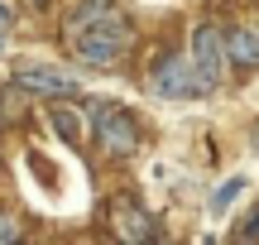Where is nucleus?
<instances>
[{
	"instance_id": "2eb2a0df",
	"label": "nucleus",
	"mask_w": 259,
	"mask_h": 245,
	"mask_svg": "<svg viewBox=\"0 0 259 245\" xmlns=\"http://www.w3.org/2000/svg\"><path fill=\"white\" fill-rule=\"evenodd\" d=\"M0 48H5V38H0Z\"/></svg>"
},
{
	"instance_id": "9b49d317",
	"label": "nucleus",
	"mask_w": 259,
	"mask_h": 245,
	"mask_svg": "<svg viewBox=\"0 0 259 245\" xmlns=\"http://www.w3.org/2000/svg\"><path fill=\"white\" fill-rule=\"evenodd\" d=\"M0 245H24V221L15 212H0Z\"/></svg>"
},
{
	"instance_id": "f8f14e48",
	"label": "nucleus",
	"mask_w": 259,
	"mask_h": 245,
	"mask_svg": "<svg viewBox=\"0 0 259 245\" xmlns=\"http://www.w3.org/2000/svg\"><path fill=\"white\" fill-rule=\"evenodd\" d=\"M250 240H259V212H254V221H250Z\"/></svg>"
},
{
	"instance_id": "4468645a",
	"label": "nucleus",
	"mask_w": 259,
	"mask_h": 245,
	"mask_svg": "<svg viewBox=\"0 0 259 245\" xmlns=\"http://www.w3.org/2000/svg\"><path fill=\"white\" fill-rule=\"evenodd\" d=\"M0 120H5V106H0Z\"/></svg>"
},
{
	"instance_id": "39448f33",
	"label": "nucleus",
	"mask_w": 259,
	"mask_h": 245,
	"mask_svg": "<svg viewBox=\"0 0 259 245\" xmlns=\"http://www.w3.org/2000/svg\"><path fill=\"white\" fill-rule=\"evenodd\" d=\"M15 82L24 87V92H38V96H72L77 92V77L58 72V67H19Z\"/></svg>"
},
{
	"instance_id": "f03ea898",
	"label": "nucleus",
	"mask_w": 259,
	"mask_h": 245,
	"mask_svg": "<svg viewBox=\"0 0 259 245\" xmlns=\"http://www.w3.org/2000/svg\"><path fill=\"white\" fill-rule=\"evenodd\" d=\"M92 125H96V144H101L106 154H135V144H139V130H135V120L120 111V106H111V101H96L92 106Z\"/></svg>"
},
{
	"instance_id": "f257e3e1",
	"label": "nucleus",
	"mask_w": 259,
	"mask_h": 245,
	"mask_svg": "<svg viewBox=\"0 0 259 245\" xmlns=\"http://www.w3.org/2000/svg\"><path fill=\"white\" fill-rule=\"evenodd\" d=\"M130 38H135V34H130V19L111 10L106 19H96L92 29H82V34L67 38V44H72V53L82 58V63H92V67H111L115 58L130 48Z\"/></svg>"
},
{
	"instance_id": "1a4fd4ad",
	"label": "nucleus",
	"mask_w": 259,
	"mask_h": 245,
	"mask_svg": "<svg viewBox=\"0 0 259 245\" xmlns=\"http://www.w3.org/2000/svg\"><path fill=\"white\" fill-rule=\"evenodd\" d=\"M245 188H250V183H245V178H240V173H235V178H226V183H221V188H216V192H211V202H206V207H211V212H216V217H221V212H226V207H231V202H235V197H240V192H245Z\"/></svg>"
},
{
	"instance_id": "dca6fc26",
	"label": "nucleus",
	"mask_w": 259,
	"mask_h": 245,
	"mask_svg": "<svg viewBox=\"0 0 259 245\" xmlns=\"http://www.w3.org/2000/svg\"><path fill=\"white\" fill-rule=\"evenodd\" d=\"M144 245H154V240H144Z\"/></svg>"
},
{
	"instance_id": "9d476101",
	"label": "nucleus",
	"mask_w": 259,
	"mask_h": 245,
	"mask_svg": "<svg viewBox=\"0 0 259 245\" xmlns=\"http://www.w3.org/2000/svg\"><path fill=\"white\" fill-rule=\"evenodd\" d=\"M53 130L63 135L67 144H82V120H77L72 106H58V111H53Z\"/></svg>"
},
{
	"instance_id": "ddd939ff",
	"label": "nucleus",
	"mask_w": 259,
	"mask_h": 245,
	"mask_svg": "<svg viewBox=\"0 0 259 245\" xmlns=\"http://www.w3.org/2000/svg\"><path fill=\"white\" fill-rule=\"evenodd\" d=\"M0 24H10V5H0Z\"/></svg>"
},
{
	"instance_id": "7ed1b4c3",
	"label": "nucleus",
	"mask_w": 259,
	"mask_h": 245,
	"mask_svg": "<svg viewBox=\"0 0 259 245\" xmlns=\"http://www.w3.org/2000/svg\"><path fill=\"white\" fill-rule=\"evenodd\" d=\"M149 92L154 96H168V101H178V96H206L202 77H197V67L187 63V58H158L154 72H149Z\"/></svg>"
},
{
	"instance_id": "20e7f679",
	"label": "nucleus",
	"mask_w": 259,
	"mask_h": 245,
	"mask_svg": "<svg viewBox=\"0 0 259 245\" xmlns=\"http://www.w3.org/2000/svg\"><path fill=\"white\" fill-rule=\"evenodd\" d=\"M192 67H197V77H202L206 92L221 82V72H226V34L221 29H211V24L192 29Z\"/></svg>"
},
{
	"instance_id": "423d86ee",
	"label": "nucleus",
	"mask_w": 259,
	"mask_h": 245,
	"mask_svg": "<svg viewBox=\"0 0 259 245\" xmlns=\"http://www.w3.org/2000/svg\"><path fill=\"white\" fill-rule=\"evenodd\" d=\"M111 231H115L125 245H144V240H154V221H149L144 212L135 207V202H115V207H111Z\"/></svg>"
},
{
	"instance_id": "0eeeda50",
	"label": "nucleus",
	"mask_w": 259,
	"mask_h": 245,
	"mask_svg": "<svg viewBox=\"0 0 259 245\" xmlns=\"http://www.w3.org/2000/svg\"><path fill=\"white\" fill-rule=\"evenodd\" d=\"M226 63L254 72V67H259V29H245V24H240V29L226 34Z\"/></svg>"
},
{
	"instance_id": "6e6552de",
	"label": "nucleus",
	"mask_w": 259,
	"mask_h": 245,
	"mask_svg": "<svg viewBox=\"0 0 259 245\" xmlns=\"http://www.w3.org/2000/svg\"><path fill=\"white\" fill-rule=\"evenodd\" d=\"M106 15H111V0H82V5L67 15V38H77L82 29H92L96 19H106Z\"/></svg>"
}]
</instances>
